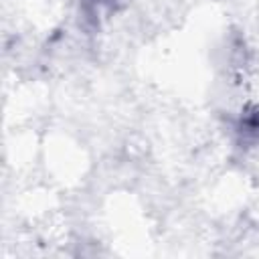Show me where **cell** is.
<instances>
[{
  "instance_id": "6da1fadb",
  "label": "cell",
  "mask_w": 259,
  "mask_h": 259,
  "mask_svg": "<svg viewBox=\"0 0 259 259\" xmlns=\"http://www.w3.org/2000/svg\"><path fill=\"white\" fill-rule=\"evenodd\" d=\"M99 2H101L103 6H113V4L117 2V0H99Z\"/></svg>"
}]
</instances>
